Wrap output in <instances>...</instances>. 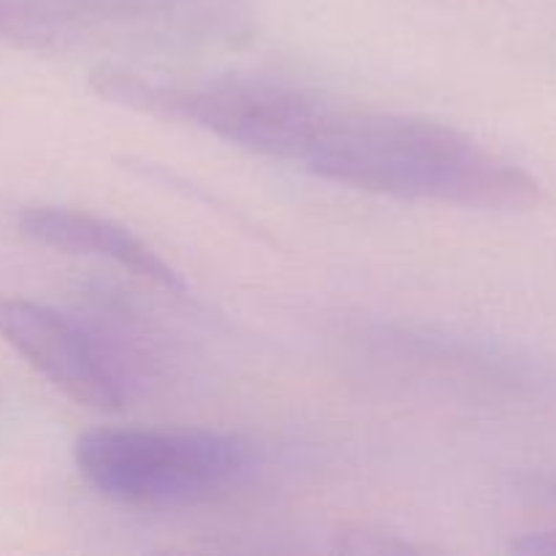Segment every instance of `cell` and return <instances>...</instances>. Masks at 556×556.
<instances>
[{
  "label": "cell",
  "instance_id": "1",
  "mask_svg": "<svg viewBox=\"0 0 556 556\" xmlns=\"http://www.w3.org/2000/svg\"><path fill=\"white\" fill-rule=\"evenodd\" d=\"M296 166L391 199L489 212H525L543 188L527 168L451 125L326 101Z\"/></svg>",
  "mask_w": 556,
  "mask_h": 556
},
{
  "label": "cell",
  "instance_id": "2",
  "mask_svg": "<svg viewBox=\"0 0 556 556\" xmlns=\"http://www.w3.org/2000/svg\"><path fill=\"white\" fill-rule=\"evenodd\" d=\"M250 33L248 0H0V47L25 52H215Z\"/></svg>",
  "mask_w": 556,
  "mask_h": 556
},
{
  "label": "cell",
  "instance_id": "3",
  "mask_svg": "<svg viewBox=\"0 0 556 556\" xmlns=\"http://www.w3.org/2000/svg\"><path fill=\"white\" fill-rule=\"evenodd\" d=\"M76 470L123 505L172 508L217 497L253 470V445L206 429H90L74 445Z\"/></svg>",
  "mask_w": 556,
  "mask_h": 556
},
{
  "label": "cell",
  "instance_id": "4",
  "mask_svg": "<svg viewBox=\"0 0 556 556\" xmlns=\"http://www.w3.org/2000/svg\"><path fill=\"white\" fill-rule=\"evenodd\" d=\"M0 340L68 400L96 410H119L141 386L144 362L123 353V342L33 299L0 296Z\"/></svg>",
  "mask_w": 556,
  "mask_h": 556
},
{
  "label": "cell",
  "instance_id": "5",
  "mask_svg": "<svg viewBox=\"0 0 556 556\" xmlns=\"http://www.w3.org/2000/svg\"><path fill=\"white\" fill-rule=\"evenodd\" d=\"M20 231L33 242L58 253L85 255L128 269L166 291H185L179 271L157 255L130 228L71 206H27L20 215Z\"/></svg>",
  "mask_w": 556,
  "mask_h": 556
},
{
  "label": "cell",
  "instance_id": "6",
  "mask_svg": "<svg viewBox=\"0 0 556 556\" xmlns=\"http://www.w3.org/2000/svg\"><path fill=\"white\" fill-rule=\"evenodd\" d=\"M514 552L519 554H556V530L530 532L514 543Z\"/></svg>",
  "mask_w": 556,
  "mask_h": 556
}]
</instances>
